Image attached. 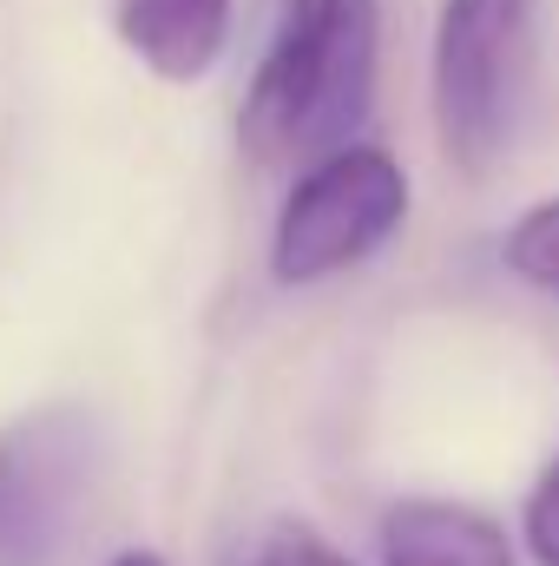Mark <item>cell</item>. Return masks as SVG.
Segmentation results:
<instances>
[{"instance_id": "cell-1", "label": "cell", "mask_w": 559, "mask_h": 566, "mask_svg": "<svg viewBox=\"0 0 559 566\" xmlns=\"http://www.w3.org/2000/svg\"><path fill=\"white\" fill-rule=\"evenodd\" d=\"M382 66V0H277L257 73L238 99V145L257 171H296L362 139Z\"/></svg>"}, {"instance_id": "cell-2", "label": "cell", "mask_w": 559, "mask_h": 566, "mask_svg": "<svg viewBox=\"0 0 559 566\" xmlns=\"http://www.w3.org/2000/svg\"><path fill=\"white\" fill-rule=\"evenodd\" d=\"M415 211L402 158L376 139H342L289 171L271 224V277L283 290H316L382 258Z\"/></svg>"}, {"instance_id": "cell-3", "label": "cell", "mask_w": 559, "mask_h": 566, "mask_svg": "<svg viewBox=\"0 0 559 566\" xmlns=\"http://www.w3.org/2000/svg\"><path fill=\"white\" fill-rule=\"evenodd\" d=\"M534 66V0H441L428 40V106L441 158L487 178L514 145Z\"/></svg>"}, {"instance_id": "cell-4", "label": "cell", "mask_w": 559, "mask_h": 566, "mask_svg": "<svg viewBox=\"0 0 559 566\" xmlns=\"http://www.w3.org/2000/svg\"><path fill=\"white\" fill-rule=\"evenodd\" d=\"M106 474V428L80 402H46L0 434V566H53Z\"/></svg>"}, {"instance_id": "cell-5", "label": "cell", "mask_w": 559, "mask_h": 566, "mask_svg": "<svg viewBox=\"0 0 559 566\" xmlns=\"http://www.w3.org/2000/svg\"><path fill=\"white\" fill-rule=\"evenodd\" d=\"M238 0H113V33L165 86H198L231 46Z\"/></svg>"}, {"instance_id": "cell-6", "label": "cell", "mask_w": 559, "mask_h": 566, "mask_svg": "<svg viewBox=\"0 0 559 566\" xmlns=\"http://www.w3.org/2000/svg\"><path fill=\"white\" fill-rule=\"evenodd\" d=\"M382 566H520V541L474 501L409 494L376 527Z\"/></svg>"}, {"instance_id": "cell-7", "label": "cell", "mask_w": 559, "mask_h": 566, "mask_svg": "<svg viewBox=\"0 0 559 566\" xmlns=\"http://www.w3.org/2000/svg\"><path fill=\"white\" fill-rule=\"evenodd\" d=\"M500 264L527 283V290L559 296V198H534V205L507 224V238H500Z\"/></svg>"}, {"instance_id": "cell-8", "label": "cell", "mask_w": 559, "mask_h": 566, "mask_svg": "<svg viewBox=\"0 0 559 566\" xmlns=\"http://www.w3.org/2000/svg\"><path fill=\"white\" fill-rule=\"evenodd\" d=\"M520 547L534 566H559V448L520 501Z\"/></svg>"}, {"instance_id": "cell-9", "label": "cell", "mask_w": 559, "mask_h": 566, "mask_svg": "<svg viewBox=\"0 0 559 566\" xmlns=\"http://www.w3.org/2000/svg\"><path fill=\"white\" fill-rule=\"evenodd\" d=\"M251 566H356L336 541H323L316 527H303V521H283L277 534L257 547V560Z\"/></svg>"}, {"instance_id": "cell-10", "label": "cell", "mask_w": 559, "mask_h": 566, "mask_svg": "<svg viewBox=\"0 0 559 566\" xmlns=\"http://www.w3.org/2000/svg\"><path fill=\"white\" fill-rule=\"evenodd\" d=\"M106 566H171L165 554H151V547H126V554H113Z\"/></svg>"}]
</instances>
